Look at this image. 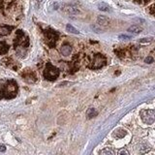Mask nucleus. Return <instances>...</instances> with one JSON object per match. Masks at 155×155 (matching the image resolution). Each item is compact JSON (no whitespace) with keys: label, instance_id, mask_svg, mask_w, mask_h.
I'll list each match as a JSON object with an SVG mask.
<instances>
[{"label":"nucleus","instance_id":"nucleus-1","mask_svg":"<svg viewBox=\"0 0 155 155\" xmlns=\"http://www.w3.org/2000/svg\"><path fill=\"white\" fill-rule=\"evenodd\" d=\"M18 90V84L14 80H9L0 87V100L13 99L17 96Z\"/></svg>","mask_w":155,"mask_h":155},{"label":"nucleus","instance_id":"nucleus-2","mask_svg":"<svg viewBox=\"0 0 155 155\" xmlns=\"http://www.w3.org/2000/svg\"><path fill=\"white\" fill-rule=\"evenodd\" d=\"M15 50L19 55L21 54L23 50H26L29 46V38L22 30H18L16 33V39L14 41Z\"/></svg>","mask_w":155,"mask_h":155},{"label":"nucleus","instance_id":"nucleus-3","mask_svg":"<svg viewBox=\"0 0 155 155\" xmlns=\"http://www.w3.org/2000/svg\"><path fill=\"white\" fill-rule=\"evenodd\" d=\"M44 36H45V41L48 45L51 48H54L58 38H59V34L51 28H48L44 31Z\"/></svg>","mask_w":155,"mask_h":155},{"label":"nucleus","instance_id":"nucleus-4","mask_svg":"<svg viewBox=\"0 0 155 155\" xmlns=\"http://www.w3.org/2000/svg\"><path fill=\"white\" fill-rule=\"evenodd\" d=\"M59 76V70L51 63H47L45 70H44V77L48 81H55Z\"/></svg>","mask_w":155,"mask_h":155},{"label":"nucleus","instance_id":"nucleus-5","mask_svg":"<svg viewBox=\"0 0 155 155\" xmlns=\"http://www.w3.org/2000/svg\"><path fill=\"white\" fill-rule=\"evenodd\" d=\"M106 63H107L106 56L102 54V53H97V54L94 55L89 67L91 69H100V68L106 65Z\"/></svg>","mask_w":155,"mask_h":155},{"label":"nucleus","instance_id":"nucleus-6","mask_svg":"<svg viewBox=\"0 0 155 155\" xmlns=\"http://www.w3.org/2000/svg\"><path fill=\"white\" fill-rule=\"evenodd\" d=\"M140 118L145 124H152L155 121V110H143L140 111Z\"/></svg>","mask_w":155,"mask_h":155},{"label":"nucleus","instance_id":"nucleus-7","mask_svg":"<svg viewBox=\"0 0 155 155\" xmlns=\"http://www.w3.org/2000/svg\"><path fill=\"white\" fill-rule=\"evenodd\" d=\"M14 26L10 25H0V36H7L12 32Z\"/></svg>","mask_w":155,"mask_h":155},{"label":"nucleus","instance_id":"nucleus-8","mask_svg":"<svg viewBox=\"0 0 155 155\" xmlns=\"http://www.w3.org/2000/svg\"><path fill=\"white\" fill-rule=\"evenodd\" d=\"M97 24H99V25L101 26H108L110 21V18H107L105 16H99L98 18H97Z\"/></svg>","mask_w":155,"mask_h":155},{"label":"nucleus","instance_id":"nucleus-9","mask_svg":"<svg viewBox=\"0 0 155 155\" xmlns=\"http://www.w3.org/2000/svg\"><path fill=\"white\" fill-rule=\"evenodd\" d=\"M60 51L64 56H68V55H70L72 52V47L69 45V44H64V45H62V47L60 48Z\"/></svg>","mask_w":155,"mask_h":155},{"label":"nucleus","instance_id":"nucleus-10","mask_svg":"<svg viewBox=\"0 0 155 155\" xmlns=\"http://www.w3.org/2000/svg\"><path fill=\"white\" fill-rule=\"evenodd\" d=\"M22 76H23V79L25 80L27 82H34L36 81V76L32 72L25 73V74H23Z\"/></svg>","mask_w":155,"mask_h":155},{"label":"nucleus","instance_id":"nucleus-11","mask_svg":"<svg viewBox=\"0 0 155 155\" xmlns=\"http://www.w3.org/2000/svg\"><path fill=\"white\" fill-rule=\"evenodd\" d=\"M9 51V45L5 42H0V54H6Z\"/></svg>","mask_w":155,"mask_h":155},{"label":"nucleus","instance_id":"nucleus-12","mask_svg":"<svg viewBox=\"0 0 155 155\" xmlns=\"http://www.w3.org/2000/svg\"><path fill=\"white\" fill-rule=\"evenodd\" d=\"M128 31L131 33H136V34H139L143 31V28L139 26V25H132L131 27L128 28Z\"/></svg>","mask_w":155,"mask_h":155},{"label":"nucleus","instance_id":"nucleus-13","mask_svg":"<svg viewBox=\"0 0 155 155\" xmlns=\"http://www.w3.org/2000/svg\"><path fill=\"white\" fill-rule=\"evenodd\" d=\"M64 11L68 14H72V15H75L77 13H79V11H78V9L76 7H73V6H69V5H67V6H65L64 8Z\"/></svg>","mask_w":155,"mask_h":155},{"label":"nucleus","instance_id":"nucleus-14","mask_svg":"<svg viewBox=\"0 0 155 155\" xmlns=\"http://www.w3.org/2000/svg\"><path fill=\"white\" fill-rule=\"evenodd\" d=\"M125 135H126V131H124L122 129H117L114 133V137L116 139H121V138H123Z\"/></svg>","mask_w":155,"mask_h":155},{"label":"nucleus","instance_id":"nucleus-15","mask_svg":"<svg viewBox=\"0 0 155 155\" xmlns=\"http://www.w3.org/2000/svg\"><path fill=\"white\" fill-rule=\"evenodd\" d=\"M98 9L101 10V11H104V12H110V8L108 4H106L104 2H100L98 4Z\"/></svg>","mask_w":155,"mask_h":155},{"label":"nucleus","instance_id":"nucleus-16","mask_svg":"<svg viewBox=\"0 0 155 155\" xmlns=\"http://www.w3.org/2000/svg\"><path fill=\"white\" fill-rule=\"evenodd\" d=\"M97 115V111L95 109H89L88 110L86 111V116L87 118H93Z\"/></svg>","mask_w":155,"mask_h":155},{"label":"nucleus","instance_id":"nucleus-17","mask_svg":"<svg viewBox=\"0 0 155 155\" xmlns=\"http://www.w3.org/2000/svg\"><path fill=\"white\" fill-rule=\"evenodd\" d=\"M66 30L70 33H73V34H79V30H78L77 28H75L74 26H72L71 24H67L66 25Z\"/></svg>","mask_w":155,"mask_h":155},{"label":"nucleus","instance_id":"nucleus-18","mask_svg":"<svg viewBox=\"0 0 155 155\" xmlns=\"http://www.w3.org/2000/svg\"><path fill=\"white\" fill-rule=\"evenodd\" d=\"M100 153H101V154H107V155H113L114 152L111 149H110V148H105V149L102 150V151H101Z\"/></svg>","mask_w":155,"mask_h":155},{"label":"nucleus","instance_id":"nucleus-19","mask_svg":"<svg viewBox=\"0 0 155 155\" xmlns=\"http://www.w3.org/2000/svg\"><path fill=\"white\" fill-rule=\"evenodd\" d=\"M91 28H92V30H93L94 32H96V33H101L102 32V29L98 26V24H97V25L93 24V25H91Z\"/></svg>","mask_w":155,"mask_h":155},{"label":"nucleus","instance_id":"nucleus-20","mask_svg":"<svg viewBox=\"0 0 155 155\" xmlns=\"http://www.w3.org/2000/svg\"><path fill=\"white\" fill-rule=\"evenodd\" d=\"M134 1L136 2V3H138V4H147V3H148L150 0H134Z\"/></svg>","mask_w":155,"mask_h":155},{"label":"nucleus","instance_id":"nucleus-21","mask_svg":"<svg viewBox=\"0 0 155 155\" xmlns=\"http://www.w3.org/2000/svg\"><path fill=\"white\" fill-rule=\"evenodd\" d=\"M149 13L151 14V15H154L155 16V4H153V5H151V6L149 7Z\"/></svg>","mask_w":155,"mask_h":155},{"label":"nucleus","instance_id":"nucleus-22","mask_svg":"<svg viewBox=\"0 0 155 155\" xmlns=\"http://www.w3.org/2000/svg\"><path fill=\"white\" fill-rule=\"evenodd\" d=\"M118 154L119 155H129V152L127 151V150H126V149H121V150H119V151H118Z\"/></svg>","mask_w":155,"mask_h":155},{"label":"nucleus","instance_id":"nucleus-23","mask_svg":"<svg viewBox=\"0 0 155 155\" xmlns=\"http://www.w3.org/2000/svg\"><path fill=\"white\" fill-rule=\"evenodd\" d=\"M151 39L152 38H143L140 40V43H149V42H151Z\"/></svg>","mask_w":155,"mask_h":155},{"label":"nucleus","instance_id":"nucleus-24","mask_svg":"<svg viewBox=\"0 0 155 155\" xmlns=\"http://www.w3.org/2000/svg\"><path fill=\"white\" fill-rule=\"evenodd\" d=\"M145 62L147 63H152L153 62V58L151 56H149L147 58H145Z\"/></svg>","mask_w":155,"mask_h":155},{"label":"nucleus","instance_id":"nucleus-25","mask_svg":"<svg viewBox=\"0 0 155 155\" xmlns=\"http://www.w3.org/2000/svg\"><path fill=\"white\" fill-rule=\"evenodd\" d=\"M5 150H6V147H5V145H3V144L0 145V151H1V152H4Z\"/></svg>","mask_w":155,"mask_h":155},{"label":"nucleus","instance_id":"nucleus-26","mask_svg":"<svg viewBox=\"0 0 155 155\" xmlns=\"http://www.w3.org/2000/svg\"><path fill=\"white\" fill-rule=\"evenodd\" d=\"M119 38H120V39H130L131 37H130V36H126V35H120Z\"/></svg>","mask_w":155,"mask_h":155},{"label":"nucleus","instance_id":"nucleus-27","mask_svg":"<svg viewBox=\"0 0 155 155\" xmlns=\"http://www.w3.org/2000/svg\"><path fill=\"white\" fill-rule=\"evenodd\" d=\"M3 8V0H0V9Z\"/></svg>","mask_w":155,"mask_h":155}]
</instances>
